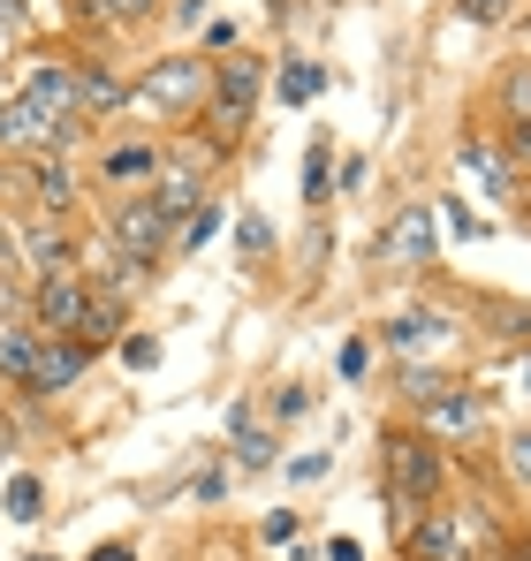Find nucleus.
I'll list each match as a JSON object with an SVG mask.
<instances>
[{"mask_svg":"<svg viewBox=\"0 0 531 561\" xmlns=\"http://www.w3.org/2000/svg\"><path fill=\"white\" fill-rule=\"evenodd\" d=\"M441 493H448V456L426 440V433L387 425V516H395V539H403Z\"/></svg>","mask_w":531,"mask_h":561,"instance_id":"1","label":"nucleus"},{"mask_svg":"<svg viewBox=\"0 0 531 561\" xmlns=\"http://www.w3.org/2000/svg\"><path fill=\"white\" fill-rule=\"evenodd\" d=\"M259 99H266V69L251 54L213 61V84H205V106H197V137H213L221 152H236V137H244L251 114H259Z\"/></svg>","mask_w":531,"mask_h":561,"instance_id":"2","label":"nucleus"},{"mask_svg":"<svg viewBox=\"0 0 531 561\" xmlns=\"http://www.w3.org/2000/svg\"><path fill=\"white\" fill-rule=\"evenodd\" d=\"M205 84H213V61H205V54H160L145 77H129V106H145V114L190 129L197 106H205Z\"/></svg>","mask_w":531,"mask_h":561,"instance_id":"3","label":"nucleus"},{"mask_svg":"<svg viewBox=\"0 0 531 561\" xmlns=\"http://www.w3.org/2000/svg\"><path fill=\"white\" fill-rule=\"evenodd\" d=\"M176 236H182V220L152 190H122V197L106 205V243L129 251V259H145V266H160V251H176Z\"/></svg>","mask_w":531,"mask_h":561,"instance_id":"4","label":"nucleus"},{"mask_svg":"<svg viewBox=\"0 0 531 561\" xmlns=\"http://www.w3.org/2000/svg\"><path fill=\"white\" fill-rule=\"evenodd\" d=\"M77 145H84V122H54L46 106H31L23 92L0 99V152L38 160V152H77Z\"/></svg>","mask_w":531,"mask_h":561,"instance_id":"5","label":"nucleus"},{"mask_svg":"<svg viewBox=\"0 0 531 561\" xmlns=\"http://www.w3.org/2000/svg\"><path fill=\"white\" fill-rule=\"evenodd\" d=\"M418 433H426L433 448H478V440H486V387H471V379L441 387V394L418 410Z\"/></svg>","mask_w":531,"mask_h":561,"instance_id":"6","label":"nucleus"},{"mask_svg":"<svg viewBox=\"0 0 531 561\" xmlns=\"http://www.w3.org/2000/svg\"><path fill=\"white\" fill-rule=\"evenodd\" d=\"M486 539H494L486 524H471L463 508H441V501H433V508L403 531V561H471Z\"/></svg>","mask_w":531,"mask_h":561,"instance_id":"7","label":"nucleus"},{"mask_svg":"<svg viewBox=\"0 0 531 561\" xmlns=\"http://www.w3.org/2000/svg\"><path fill=\"white\" fill-rule=\"evenodd\" d=\"M84 304H91L84 274H54V280H31V288H23V319H31L38 334H69V342H77Z\"/></svg>","mask_w":531,"mask_h":561,"instance_id":"8","label":"nucleus"},{"mask_svg":"<svg viewBox=\"0 0 531 561\" xmlns=\"http://www.w3.org/2000/svg\"><path fill=\"white\" fill-rule=\"evenodd\" d=\"M77 236L61 228V220H46V213H31L23 228H15V266L23 280H54V274H77Z\"/></svg>","mask_w":531,"mask_h":561,"instance_id":"9","label":"nucleus"},{"mask_svg":"<svg viewBox=\"0 0 531 561\" xmlns=\"http://www.w3.org/2000/svg\"><path fill=\"white\" fill-rule=\"evenodd\" d=\"M380 342H387L395 357H418V350H448V342H455V319H448L441 304L410 296V304H395V311L380 319Z\"/></svg>","mask_w":531,"mask_h":561,"instance_id":"10","label":"nucleus"},{"mask_svg":"<svg viewBox=\"0 0 531 561\" xmlns=\"http://www.w3.org/2000/svg\"><path fill=\"white\" fill-rule=\"evenodd\" d=\"M380 266H410V274L433 266V205H403L380 228Z\"/></svg>","mask_w":531,"mask_h":561,"instance_id":"11","label":"nucleus"},{"mask_svg":"<svg viewBox=\"0 0 531 561\" xmlns=\"http://www.w3.org/2000/svg\"><path fill=\"white\" fill-rule=\"evenodd\" d=\"M84 365H91V350L84 342H69V334H38V357H31V379H23V394H69L77 379H84Z\"/></svg>","mask_w":531,"mask_h":561,"instance_id":"12","label":"nucleus"},{"mask_svg":"<svg viewBox=\"0 0 531 561\" xmlns=\"http://www.w3.org/2000/svg\"><path fill=\"white\" fill-rule=\"evenodd\" d=\"M160 160H168V137H122V145L99 152V183L106 190H145L160 175Z\"/></svg>","mask_w":531,"mask_h":561,"instance_id":"13","label":"nucleus"},{"mask_svg":"<svg viewBox=\"0 0 531 561\" xmlns=\"http://www.w3.org/2000/svg\"><path fill=\"white\" fill-rule=\"evenodd\" d=\"M77 259L91 266V288H99V296H122V304H137V296L152 288V274H160V266H145V259H129V251H114V243L77 251Z\"/></svg>","mask_w":531,"mask_h":561,"instance_id":"14","label":"nucleus"},{"mask_svg":"<svg viewBox=\"0 0 531 561\" xmlns=\"http://www.w3.org/2000/svg\"><path fill=\"white\" fill-rule=\"evenodd\" d=\"M455 168L486 190V197H517V168H509V160H501V145H494V137H478V129H463V137H455Z\"/></svg>","mask_w":531,"mask_h":561,"instance_id":"15","label":"nucleus"},{"mask_svg":"<svg viewBox=\"0 0 531 561\" xmlns=\"http://www.w3.org/2000/svg\"><path fill=\"white\" fill-rule=\"evenodd\" d=\"M23 183H31V205H38L46 220H61V213L77 205V168H69V152H38V160H23Z\"/></svg>","mask_w":531,"mask_h":561,"instance_id":"16","label":"nucleus"},{"mask_svg":"<svg viewBox=\"0 0 531 561\" xmlns=\"http://www.w3.org/2000/svg\"><path fill=\"white\" fill-rule=\"evenodd\" d=\"M15 92L31 99V106H46L54 122H84V114H77V69H69V61H31Z\"/></svg>","mask_w":531,"mask_h":561,"instance_id":"17","label":"nucleus"},{"mask_svg":"<svg viewBox=\"0 0 531 561\" xmlns=\"http://www.w3.org/2000/svg\"><path fill=\"white\" fill-rule=\"evenodd\" d=\"M122 106H129V77H122V69H106V61H84V69H77V114H122Z\"/></svg>","mask_w":531,"mask_h":561,"instance_id":"18","label":"nucleus"},{"mask_svg":"<svg viewBox=\"0 0 531 561\" xmlns=\"http://www.w3.org/2000/svg\"><path fill=\"white\" fill-rule=\"evenodd\" d=\"M122 319H129V304H122V296H99V288H91V304H84V327H77V342H84L91 357H99V350H114V342H122Z\"/></svg>","mask_w":531,"mask_h":561,"instance_id":"19","label":"nucleus"},{"mask_svg":"<svg viewBox=\"0 0 531 561\" xmlns=\"http://www.w3.org/2000/svg\"><path fill=\"white\" fill-rule=\"evenodd\" d=\"M31 357H38V327H31V319H8V327H0V379L23 387V379H31Z\"/></svg>","mask_w":531,"mask_h":561,"instance_id":"20","label":"nucleus"},{"mask_svg":"<svg viewBox=\"0 0 531 561\" xmlns=\"http://www.w3.org/2000/svg\"><path fill=\"white\" fill-rule=\"evenodd\" d=\"M395 387H403V402H410V410H426L441 387H455V373H448V365H426V357H403Z\"/></svg>","mask_w":531,"mask_h":561,"instance_id":"21","label":"nucleus"},{"mask_svg":"<svg viewBox=\"0 0 531 561\" xmlns=\"http://www.w3.org/2000/svg\"><path fill=\"white\" fill-rule=\"evenodd\" d=\"M335 197V137H312V152H304V205L319 213Z\"/></svg>","mask_w":531,"mask_h":561,"instance_id":"22","label":"nucleus"},{"mask_svg":"<svg viewBox=\"0 0 531 561\" xmlns=\"http://www.w3.org/2000/svg\"><path fill=\"white\" fill-rule=\"evenodd\" d=\"M152 8L160 0H77V15L106 23V31H137V23H152Z\"/></svg>","mask_w":531,"mask_h":561,"instance_id":"23","label":"nucleus"},{"mask_svg":"<svg viewBox=\"0 0 531 561\" xmlns=\"http://www.w3.org/2000/svg\"><path fill=\"white\" fill-rule=\"evenodd\" d=\"M501 485H509L517 501H531V425H517V433L501 440Z\"/></svg>","mask_w":531,"mask_h":561,"instance_id":"24","label":"nucleus"},{"mask_svg":"<svg viewBox=\"0 0 531 561\" xmlns=\"http://www.w3.org/2000/svg\"><path fill=\"white\" fill-rule=\"evenodd\" d=\"M494 106H501V122H531V69H501V84H494Z\"/></svg>","mask_w":531,"mask_h":561,"instance_id":"25","label":"nucleus"},{"mask_svg":"<svg viewBox=\"0 0 531 561\" xmlns=\"http://www.w3.org/2000/svg\"><path fill=\"white\" fill-rule=\"evenodd\" d=\"M38 516H46V485L31 470H15L8 478V524H38Z\"/></svg>","mask_w":531,"mask_h":561,"instance_id":"26","label":"nucleus"},{"mask_svg":"<svg viewBox=\"0 0 531 561\" xmlns=\"http://www.w3.org/2000/svg\"><path fill=\"white\" fill-rule=\"evenodd\" d=\"M327 92V69L319 61H289L281 69V106H304V99H319Z\"/></svg>","mask_w":531,"mask_h":561,"instance_id":"27","label":"nucleus"},{"mask_svg":"<svg viewBox=\"0 0 531 561\" xmlns=\"http://www.w3.org/2000/svg\"><path fill=\"white\" fill-rule=\"evenodd\" d=\"M236 251H244V266H266L273 259V220L266 213H244L236 220Z\"/></svg>","mask_w":531,"mask_h":561,"instance_id":"28","label":"nucleus"},{"mask_svg":"<svg viewBox=\"0 0 531 561\" xmlns=\"http://www.w3.org/2000/svg\"><path fill=\"white\" fill-rule=\"evenodd\" d=\"M213 236H221V197H205V205H197V213H190V220H182L176 251H205V243H213Z\"/></svg>","mask_w":531,"mask_h":561,"instance_id":"29","label":"nucleus"},{"mask_svg":"<svg viewBox=\"0 0 531 561\" xmlns=\"http://www.w3.org/2000/svg\"><path fill=\"white\" fill-rule=\"evenodd\" d=\"M273 456H281V448H273V433H259V425H251V433H236V470H273Z\"/></svg>","mask_w":531,"mask_h":561,"instance_id":"30","label":"nucleus"},{"mask_svg":"<svg viewBox=\"0 0 531 561\" xmlns=\"http://www.w3.org/2000/svg\"><path fill=\"white\" fill-rule=\"evenodd\" d=\"M494 145H501V160H509L517 175H531V122H501V137H494Z\"/></svg>","mask_w":531,"mask_h":561,"instance_id":"31","label":"nucleus"},{"mask_svg":"<svg viewBox=\"0 0 531 561\" xmlns=\"http://www.w3.org/2000/svg\"><path fill=\"white\" fill-rule=\"evenodd\" d=\"M114 350H122V365H129V373H152V365H160V342H152V334H122Z\"/></svg>","mask_w":531,"mask_h":561,"instance_id":"32","label":"nucleus"},{"mask_svg":"<svg viewBox=\"0 0 531 561\" xmlns=\"http://www.w3.org/2000/svg\"><path fill=\"white\" fill-rule=\"evenodd\" d=\"M335 373H342V379H364V373H372V342H364V334H350V342L335 350Z\"/></svg>","mask_w":531,"mask_h":561,"instance_id":"33","label":"nucleus"},{"mask_svg":"<svg viewBox=\"0 0 531 561\" xmlns=\"http://www.w3.org/2000/svg\"><path fill=\"white\" fill-rule=\"evenodd\" d=\"M197 54H205V61H228V54H236V23H228V15H213V23H205V46H197Z\"/></svg>","mask_w":531,"mask_h":561,"instance_id":"34","label":"nucleus"},{"mask_svg":"<svg viewBox=\"0 0 531 561\" xmlns=\"http://www.w3.org/2000/svg\"><path fill=\"white\" fill-rule=\"evenodd\" d=\"M266 410L289 425V417H304V410H312V394H304V387H273V394H266Z\"/></svg>","mask_w":531,"mask_h":561,"instance_id":"35","label":"nucleus"},{"mask_svg":"<svg viewBox=\"0 0 531 561\" xmlns=\"http://www.w3.org/2000/svg\"><path fill=\"white\" fill-rule=\"evenodd\" d=\"M296 524H304L296 508H273V516L259 524V539H266V547H289V539H296Z\"/></svg>","mask_w":531,"mask_h":561,"instance_id":"36","label":"nucleus"},{"mask_svg":"<svg viewBox=\"0 0 531 561\" xmlns=\"http://www.w3.org/2000/svg\"><path fill=\"white\" fill-rule=\"evenodd\" d=\"M190 501H205V508H221V501H228V470H197V485H190Z\"/></svg>","mask_w":531,"mask_h":561,"instance_id":"37","label":"nucleus"},{"mask_svg":"<svg viewBox=\"0 0 531 561\" xmlns=\"http://www.w3.org/2000/svg\"><path fill=\"white\" fill-rule=\"evenodd\" d=\"M327 251H335V236L312 220V236H304V274H319V266H327Z\"/></svg>","mask_w":531,"mask_h":561,"instance_id":"38","label":"nucleus"},{"mask_svg":"<svg viewBox=\"0 0 531 561\" xmlns=\"http://www.w3.org/2000/svg\"><path fill=\"white\" fill-rule=\"evenodd\" d=\"M441 213H448V228H455V236H486V220H478V213H471L463 197H448Z\"/></svg>","mask_w":531,"mask_h":561,"instance_id":"39","label":"nucleus"},{"mask_svg":"<svg viewBox=\"0 0 531 561\" xmlns=\"http://www.w3.org/2000/svg\"><path fill=\"white\" fill-rule=\"evenodd\" d=\"M501 8H509V0H455L463 23H501Z\"/></svg>","mask_w":531,"mask_h":561,"instance_id":"40","label":"nucleus"},{"mask_svg":"<svg viewBox=\"0 0 531 561\" xmlns=\"http://www.w3.org/2000/svg\"><path fill=\"white\" fill-rule=\"evenodd\" d=\"M289 478H296V485H312V478H327V456H296V463H289Z\"/></svg>","mask_w":531,"mask_h":561,"instance_id":"41","label":"nucleus"},{"mask_svg":"<svg viewBox=\"0 0 531 561\" xmlns=\"http://www.w3.org/2000/svg\"><path fill=\"white\" fill-rule=\"evenodd\" d=\"M84 561H137V547H129V539H106V547H91Z\"/></svg>","mask_w":531,"mask_h":561,"instance_id":"42","label":"nucleus"},{"mask_svg":"<svg viewBox=\"0 0 531 561\" xmlns=\"http://www.w3.org/2000/svg\"><path fill=\"white\" fill-rule=\"evenodd\" d=\"M31 15H23V0H0V31H23Z\"/></svg>","mask_w":531,"mask_h":561,"instance_id":"43","label":"nucleus"},{"mask_svg":"<svg viewBox=\"0 0 531 561\" xmlns=\"http://www.w3.org/2000/svg\"><path fill=\"white\" fill-rule=\"evenodd\" d=\"M327 561H364V547L357 539H327Z\"/></svg>","mask_w":531,"mask_h":561,"instance_id":"44","label":"nucleus"},{"mask_svg":"<svg viewBox=\"0 0 531 561\" xmlns=\"http://www.w3.org/2000/svg\"><path fill=\"white\" fill-rule=\"evenodd\" d=\"M266 8H273V23H281V15H289V0H266Z\"/></svg>","mask_w":531,"mask_h":561,"instance_id":"45","label":"nucleus"},{"mask_svg":"<svg viewBox=\"0 0 531 561\" xmlns=\"http://www.w3.org/2000/svg\"><path fill=\"white\" fill-rule=\"evenodd\" d=\"M524 394H531V350H524Z\"/></svg>","mask_w":531,"mask_h":561,"instance_id":"46","label":"nucleus"},{"mask_svg":"<svg viewBox=\"0 0 531 561\" xmlns=\"http://www.w3.org/2000/svg\"><path fill=\"white\" fill-rule=\"evenodd\" d=\"M23 561H54V554H23Z\"/></svg>","mask_w":531,"mask_h":561,"instance_id":"47","label":"nucleus"}]
</instances>
